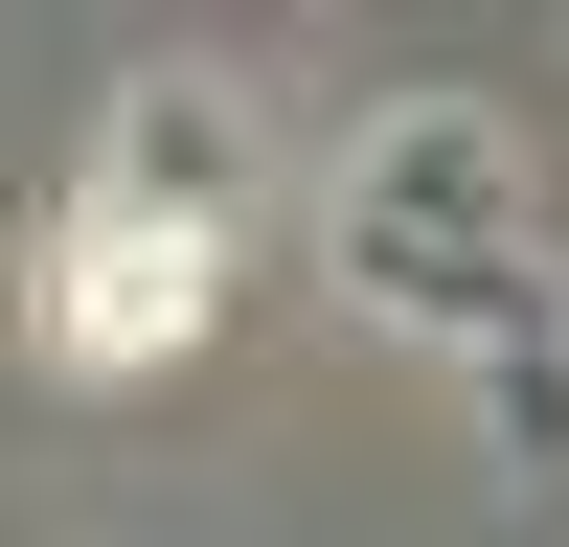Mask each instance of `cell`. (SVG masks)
Listing matches in <instances>:
<instances>
[{"instance_id":"1","label":"cell","mask_w":569,"mask_h":547,"mask_svg":"<svg viewBox=\"0 0 569 547\" xmlns=\"http://www.w3.org/2000/svg\"><path fill=\"white\" fill-rule=\"evenodd\" d=\"M228 115L206 91H137L114 137H91V182H69V228H46V342L69 365H160L182 319H206V274H228Z\"/></svg>"}]
</instances>
